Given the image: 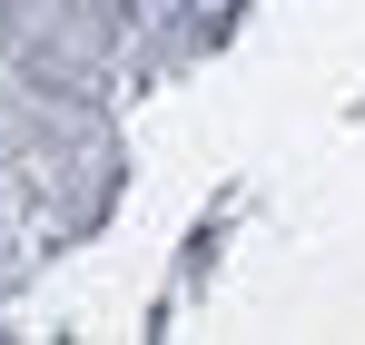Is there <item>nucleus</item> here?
Wrapping results in <instances>:
<instances>
[]
</instances>
